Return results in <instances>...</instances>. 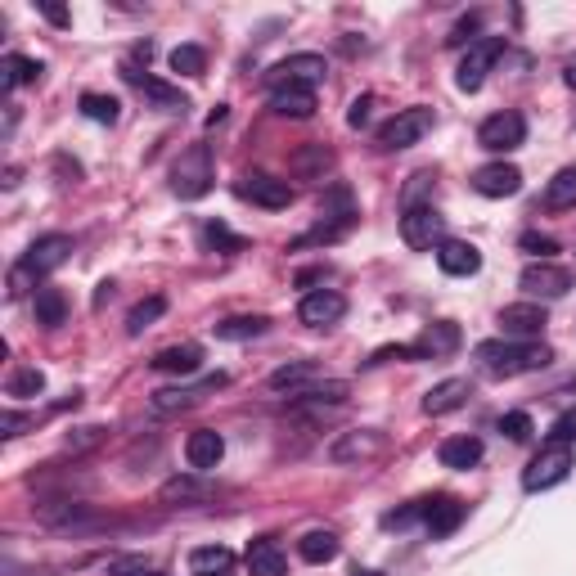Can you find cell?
<instances>
[{
  "mask_svg": "<svg viewBox=\"0 0 576 576\" xmlns=\"http://www.w3.org/2000/svg\"><path fill=\"white\" fill-rule=\"evenodd\" d=\"M558 396H572V401H576V378H572L567 387H558Z\"/></svg>",
  "mask_w": 576,
  "mask_h": 576,
  "instance_id": "cell-53",
  "label": "cell"
},
{
  "mask_svg": "<svg viewBox=\"0 0 576 576\" xmlns=\"http://www.w3.org/2000/svg\"><path fill=\"white\" fill-rule=\"evenodd\" d=\"M369 108H374V95H360V99H351V113H347V126H365L369 122Z\"/></svg>",
  "mask_w": 576,
  "mask_h": 576,
  "instance_id": "cell-46",
  "label": "cell"
},
{
  "mask_svg": "<svg viewBox=\"0 0 576 576\" xmlns=\"http://www.w3.org/2000/svg\"><path fill=\"white\" fill-rule=\"evenodd\" d=\"M77 104H81V113H86L90 122H104V126H113L117 113H122V104H117L113 95H99V90H86Z\"/></svg>",
  "mask_w": 576,
  "mask_h": 576,
  "instance_id": "cell-36",
  "label": "cell"
},
{
  "mask_svg": "<svg viewBox=\"0 0 576 576\" xmlns=\"http://www.w3.org/2000/svg\"><path fill=\"white\" fill-rule=\"evenodd\" d=\"M9 396H18V401H27V396H41L45 392V374L36 365H27V369H18L14 378H9V387H5Z\"/></svg>",
  "mask_w": 576,
  "mask_h": 576,
  "instance_id": "cell-40",
  "label": "cell"
},
{
  "mask_svg": "<svg viewBox=\"0 0 576 576\" xmlns=\"http://www.w3.org/2000/svg\"><path fill=\"white\" fill-rule=\"evenodd\" d=\"M230 378L225 374H203L198 383H185V387H158L153 392V414H180V410H194V405H203V396H212L216 387H225Z\"/></svg>",
  "mask_w": 576,
  "mask_h": 576,
  "instance_id": "cell-8",
  "label": "cell"
},
{
  "mask_svg": "<svg viewBox=\"0 0 576 576\" xmlns=\"http://www.w3.org/2000/svg\"><path fill=\"white\" fill-rule=\"evenodd\" d=\"M563 81L576 90V63H567V68H563Z\"/></svg>",
  "mask_w": 576,
  "mask_h": 576,
  "instance_id": "cell-52",
  "label": "cell"
},
{
  "mask_svg": "<svg viewBox=\"0 0 576 576\" xmlns=\"http://www.w3.org/2000/svg\"><path fill=\"white\" fill-rule=\"evenodd\" d=\"M419 347L428 351V360H432V356H446V351H455V347H459V329H455L450 320H437L428 333H423Z\"/></svg>",
  "mask_w": 576,
  "mask_h": 576,
  "instance_id": "cell-37",
  "label": "cell"
},
{
  "mask_svg": "<svg viewBox=\"0 0 576 576\" xmlns=\"http://www.w3.org/2000/svg\"><path fill=\"white\" fill-rule=\"evenodd\" d=\"M441 468H455V473H464V468H473L477 459H482V441L477 437H446L437 450Z\"/></svg>",
  "mask_w": 576,
  "mask_h": 576,
  "instance_id": "cell-26",
  "label": "cell"
},
{
  "mask_svg": "<svg viewBox=\"0 0 576 576\" xmlns=\"http://www.w3.org/2000/svg\"><path fill=\"white\" fill-rule=\"evenodd\" d=\"M315 378H320V365H315V360H288V365H279L266 383H270V392L293 396V392H302V387H311Z\"/></svg>",
  "mask_w": 576,
  "mask_h": 576,
  "instance_id": "cell-24",
  "label": "cell"
},
{
  "mask_svg": "<svg viewBox=\"0 0 576 576\" xmlns=\"http://www.w3.org/2000/svg\"><path fill=\"white\" fill-rule=\"evenodd\" d=\"M230 563H234V554L225 545H198L194 554H189V572H194V576H216V572H225Z\"/></svg>",
  "mask_w": 576,
  "mask_h": 576,
  "instance_id": "cell-32",
  "label": "cell"
},
{
  "mask_svg": "<svg viewBox=\"0 0 576 576\" xmlns=\"http://www.w3.org/2000/svg\"><path fill=\"white\" fill-rule=\"evenodd\" d=\"M248 572L252 576H284L288 572V558H284V549L275 545L270 536H261V540H252L248 545Z\"/></svg>",
  "mask_w": 576,
  "mask_h": 576,
  "instance_id": "cell-25",
  "label": "cell"
},
{
  "mask_svg": "<svg viewBox=\"0 0 576 576\" xmlns=\"http://www.w3.org/2000/svg\"><path fill=\"white\" fill-rule=\"evenodd\" d=\"M518 284L527 288V297H545V302H554V297L572 293V270L554 266V261H531V266L518 275Z\"/></svg>",
  "mask_w": 576,
  "mask_h": 576,
  "instance_id": "cell-14",
  "label": "cell"
},
{
  "mask_svg": "<svg viewBox=\"0 0 576 576\" xmlns=\"http://www.w3.org/2000/svg\"><path fill=\"white\" fill-rule=\"evenodd\" d=\"M468 396H473L468 378H441L437 387H428V392H423V414H428V419L455 414V410H464V405H468Z\"/></svg>",
  "mask_w": 576,
  "mask_h": 576,
  "instance_id": "cell-17",
  "label": "cell"
},
{
  "mask_svg": "<svg viewBox=\"0 0 576 576\" xmlns=\"http://www.w3.org/2000/svg\"><path fill=\"white\" fill-rule=\"evenodd\" d=\"M212 153L198 144V149H189L185 158L176 162V171H171V189H176V198H185V203H194V198H203L207 189H212Z\"/></svg>",
  "mask_w": 576,
  "mask_h": 576,
  "instance_id": "cell-6",
  "label": "cell"
},
{
  "mask_svg": "<svg viewBox=\"0 0 576 576\" xmlns=\"http://www.w3.org/2000/svg\"><path fill=\"white\" fill-rule=\"evenodd\" d=\"M572 464H576L572 446H563V441H545V446H540V455L522 468V491H549V486L567 482Z\"/></svg>",
  "mask_w": 576,
  "mask_h": 576,
  "instance_id": "cell-3",
  "label": "cell"
},
{
  "mask_svg": "<svg viewBox=\"0 0 576 576\" xmlns=\"http://www.w3.org/2000/svg\"><path fill=\"white\" fill-rule=\"evenodd\" d=\"M495 324H500L504 338H513V342H540V333H545V324H549V311L540 302H513V306H504Z\"/></svg>",
  "mask_w": 576,
  "mask_h": 576,
  "instance_id": "cell-13",
  "label": "cell"
},
{
  "mask_svg": "<svg viewBox=\"0 0 576 576\" xmlns=\"http://www.w3.org/2000/svg\"><path fill=\"white\" fill-rule=\"evenodd\" d=\"M347 392H351V387L342 383V378H324V383L315 378L311 387L293 392V401H297V405H342V401H347Z\"/></svg>",
  "mask_w": 576,
  "mask_h": 576,
  "instance_id": "cell-31",
  "label": "cell"
},
{
  "mask_svg": "<svg viewBox=\"0 0 576 576\" xmlns=\"http://www.w3.org/2000/svg\"><path fill=\"white\" fill-rule=\"evenodd\" d=\"M41 63L27 59V54H5V63H0V86L5 90H18V86H32V81H41Z\"/></svg>",
  "mask_w": 576,
  "mask_h": 576,
  "instance_id": "cell-30",
  "label": "cell"
},
{
  "mask_svg": "<svg viewBox=\"0 0 576 576\" xmlns=\"http://www.w3.org/2000/svg\"><path fill=\"white\" fill-rule=\"evenodd\" d=\"M504 54V41L500 36H482V41L468 45V54L459 59V72H455V86L459 90H482L486 72L495 68V59Z\"/></svg>",
  "mask_w": 576,
  "mask_h": 576,
  "instance_id": "cell-10",
  "label": "cell"
},
{
  "mask_svg": "<svg viewBox=\"0 0 576 576\" xmlns=\"http://www.w3.org/2000/svg\"><path fill=\"white\" fill-rule=\"evenodd\" d=\"M459 522H464V504H459V500L441 495V500H432V504H428V536H432V540L450 536V531H455Z\"/></svg>",
  "mask_w": 576,
  "mask_h": 576,
  "instance_id": "cell-28",
  "label": "cell"
},
{
  "mask_svg": "<svg viewBox=\"0 0 576 576\" xmlns=\"http://www.w3.org/2000/svg\"><path fill=\"white\" fill-rule=\"evenodd\" d=\"M27 428V414L23 410H5L0 414V437H18Z\"/></svg>",
  "mask_w": 576,
  "mask_h": 576,
  "instance_id": "cell-48",
  "label": "cell"
},
{
  "mask_svg": "<svg viewBox=\"0 0 576 576\" xmlns=\"http://www.w3.org/2000/svg\"><path fill=\"white\" fill-rule=\"evenodd\" d=\"M473 189L482 198H513L522 189V171L513 162H486L473 171Z\"/></svg>",
  "mask_w": 576,
  "mask_h": 576,
  "instance_id": "cell-16",
  "label": "cell"
},
{
  "mask_svg": "<svg viewBox=\"0 0 576 576\" xmlns=\"http://www.w3.org/2000/svg\"><path fill=\"white\" fill-rule=\"evenodd\" d=\"M203 500H212V482H207L203 473H176V477H167L162 482V504H203Z\"/></svg>",
  "mask_w": 576,
  "mask_h": 576,
  "instance_id": "cell-19",
  "label": "cell"
},
{
  "mask_svg": "<svg viewBox=\"0 0 576 576\" xmlns=\"http://www.w3.org/2000/svg\"><path fill=\"white\" fill-rule=\"evenodd\" d=\"M185 459H189V468H194V473H212V468L225 459V441H221V432H212V428L189 432V441H185Z\"/></svg>",
  "mask_w": 576,
  "mask_h": 576,
  "instance_id": "cell-18",
  "label": "cell"
},
{
  "mask_svg": "<svg viewBox=\"0 0 576 576\" xmlns=\"http://www.w3.org/2000/svg\"><path fill=\"white\" fill-rule=\"evenodd\" d=\"M108 576H162V572L144 554H131V558H117V563L108 567Z\"/></svg>",
  "mask_w": 576,
  "mask_h": 576,
  "instance_id": "cell-42",
  "label": "cell"
},
{
  "mask_svg": "<svg viewBox=\"0 0 576 576\" xmlns=\"http://www.w3.org/2000/svg\"><path fill=\"white\" fill-rule=\"evenodd\" d=\"M387 455V432L378 428H351L329 446L333 464H369V459Z\"/></svg>",
  "mask_w": 576,
  "mask_h": 576,
  "instance_id": "cell-9",
  "label": "cell"
},
{
  "mask_svg": "<svg viewBox=\"0 0 576 576\" xmlns=\"http://www.w3.org/2000/svg\"><path fill=\"white\" fill-rule=\"evenodd\" d=\"M203 243H207V248H216V252H243V248H248V239H239V234H230L221 221L203 225Z\"/></svg>",
  "mask_w": 576,
  "mask_h": 576,
  "instance_id": "cell-41",
  "label": "cell"
},
{
  "mask_svg": "<svg viewBox=\"0 0 576 576\" xmlns=\"http://www.w3.org/2000/svg\"><path fill=\"white\" fill-rule=\"evenodd\" d=\"M149 365L158 374H198L203 369V347L198 342H176V347H162Z\"/></svg>",
  "mask_w": 576,
  "mask_h": 576,
  "instance_id": "cell-22",
  "label": "cell"
},
{
  "mask_svg": "<svg viewBox=\"0 0 576 576\" xmlns=\"http://www.w3.org/2000/svg\"><path fill=\"white\" fill-rule=\"evenodd\" d=\"M239 198H248V203L279 212V207L293 203V185H288V180H279V176H266V171H252V176L239 180Z\"/></svg>",
  "mask_w": 576,
  "mask_h": 576,
  "instance_id": "cell-15",
  "label": "cell"
},
{
  "mask_svg": "<svg viewBox=\"0 0 576 576\" xmlns=\"http://www.w3.org/2000/svg\"><path fill=\"white\" fill-rule=\"evenodd\" d=\"M41 14L50 18L54 27H68V9H63V5H54V0H41Z\"/></svg>",
  "mask_w": 576,
  "mask_h": 576,
  "instance_id": "cell-50",
  "label": "cell"
},
{
  "mask_svg": "<svg viewBox=\"0 0 576 576\" xmlns=\"http://www.w3.org/2000/svg\"><path fill=\"white\" fill-rule=\"evenodd\" d=\"M338 536L333 531H306L302 540H297V554H302V563H311V567H320V563H333L338 558Z\"/></svg>",
  "mask_w": 576,
  "mask_h": 576,
  "instance_id": "cell-29",
  "label": "cell"
},
{
  "mask_svg": "<svg viewBox=\"0 0 576 576\" xmlns=\"http://www.w3.org/2000/svg\"><path fill=\"white\" fill-rule=\"evenodd\" d=\"M216 122H225V104H216L212 113H207V126H216Z\"/></svg>",
  "mask_w": 576,
  "mask_h": 576,
  "instance_id": "cell-51",
  "label": "cell"
},
{
  "mask_svg": "<svg viewBox=\"0 0 576 576\" xmlns=\"http://www.w3.org/2000/svg\"><path fill=\"white\" fill-rule=\"evenodd\" d=\"M122 77H126V81H135V86H140L144 95H149V104H153V108H162V113H185V108H189V99L180 95L176 86H167V81H158V77H144V72H135L131 63L122 68Z\"/></svg>",
  "mask_w": 576,
  "mask_h": 576,
  "instance_id": "cell-20",
  "label": "cell"
},
{
  "mask_svg": "<svg viewBox=\"0 0 576 576\" xmlns=\"http://www.w3.org/2000/svg\"><path fill=\"white\" fill-rule=\"evenodd\" d=\"M162 311H167V297H144V302H135L131 315H126V333H131V338H140L153 320H162Z\"/></svg>",
  "mask_w": 576,
  "mask_h": 576,
  "instance_id": "cell-35",
  "label": "cell"
},
{
  "mask_svg": "<svg viewBox=\"0 0 576 576\" xmlns=\"http://www.w3.org/2000/svg\"><path fill=\"white\" fill-rule=\"evenodd\" d=\"M401 239L410 243V248H419V252L441 248V243H446V216H441L432 203L405 207L401 212Z\"/></svg>",
  "mask_w": 576,
  "mask_h": 576,
  "instance_id": "cell-5",
  "label": "cell"
},
{
  "mask_svg": "<svg viewBox=\"0 0 576 576\" xmlns=\"http://www.w3.org/2000/svg\"><path fill=\"white\" fill-rule=\"evenodd\" d=\"M522 248L536 252L540 261H549V252H558V243H554V239H545V234H522Z\"/></svg>",
  "mask_w": 576,
  "mask_h": 576,
  "instance_id": "cell-45",
  "label": "cell"
},
{
  "mask_svg": "<svg viewBox=\"0 0 576 576\" xmlns=\"http://www.w3.org/2000/svg\"><path fill=\"white\" fill-rule=\"evenodd\" d=\"M572 437H576V410H567V414H558V419H554V428H549V441H563V446H567Z\"/></svg>",
  "mask_w": 576,
  "mask_h": 576,
  "instance_id": "cell-44",
  "label": "cell"
},
{
  "mask_svg": "<svg viewBox=\"0 0 576 576\" xmlns=\"http://www.w3.org/2000/svg\"><path fill=\"white\" fill-rule=\"evenodd\" d=\"M68 257H72V239H68V234H41V239L23 252V261H14V266H9V297L32 293V288L41 284L50 270H59Z\"/></svg>",
  "mask_w": 576,
  "mask_h": 576,
  "instance_id": "cell-2",
  "label": "cell"
},
{
  "mask_svg": "<svg viewBox=\"0 0 576 576\" xmlns=\"http://www.w3.org/2000/svg\"><path fill=\"white\" fill-rule=\"evenodd\" d=\"M266 104H270V113L297 117V122H302V117L315 113V90H306V86H270Z\"/></svg>",
  "mask_w": 576,
  "mask_h": 576,
  "instance_id": "cell-23",
  "label": "cell"
},
{
  "mask_svg": "<svg viewBox=\"0 0 576 576\" xmlns=\"http://www.w3.org/2000/svg\"><path fill=\"white\" fill-rule=\"evenodd\" d=\"M500 432H504V437H509V441H527L536 428H531V414L513 410V414H504V419H500Z\"/></svg>",
  "mask_w": 576,
  "mask_h": 576,
  "instance_id": "cell-43",
  "label": "cell"
},
{
  "mask_svg": "<svg viewBox=\"0 0 576 576\" xmlns=\"http://www.w3.org/2000/svg\"><path fill=\"white\" fill-rule=\"evenodd\" d=\"M437 266L446 270V275H455V279L477 275V270H482V252H477L473 243H464V239H446L437 248Z\"/></svg>",
  "mask_w": 576,
  "mask_h": 576,
  "instance_id": "cell-21",
  "label": "cell"
},
{
  "mask_svg": "<svg viewBox=\"0 0 576 576\" xmlns=\"http://www.w3.org/2000/svg\"><path fill=\"white\" fill-rule=\"evenodd\" d=\"M36 320H41L45 329H59V324L68 320V302H63L59 288H36Z\"/></svg>",
  "mask_w": 576,
  "mask_h": 576,
  "instance_id": "cell-34",
  "label": "cell"
},
{
  "mask_svg": "<svg viewBox=\"0 0 576 576\" xmlns=\"http://www.w3.org/2000/svg\"><path fill=\"white\" fill-rule=\"evenodd\" d=\"M171 72H180V77H203L207 54L198 50V45H176V50H171Z\"/></svg>",
  "mask_w": 576,
  "mask_h": 576,
  "instance_id": "cell-39",
  "label": "cell"
},
{
  "mask_svg": "<svg viewBox=\"0 0 576 576\" xmlns=\"http://www.w3.org/2000/svg\"><path fill=\"white\" fill-rule=\"evenodd\" d=\"M545 207L563 212V207H576V167L554 171V180L545 185Z\"/></svg>",
  "mask_w": 576,
  "mask_h": 576,
  "instance_id": "cell-33",
  "label": "cell"
},
{
  "mask_svg": "<svg viewBox=\"0 0 576 576\" xmlns=\"http://www.w3.org/2000/svg\"><path fill=\"white\" fill-rule=\"evenodd\" d=\"M351 576H383V572H369V567H356V572H351Z\"/></svg>",
  "mask_w": 576,
  "mask_h": 576,
  "instance_id": "cell-54",
  "label": "cell"
},
{
  "mask_svg": "<svg viewBox=\"0 0 576 576\" xmlns=\"http://www.w3.org/2000/svg\"><path fill=\"white\" fill-rule=\"evenodd\" d=\"M266 329H270L266 315H230V320L212 324V333L221 342H248V338H261Z\"/></svg>",
  "mask_w": 576,
  "mask_h": 576,
  "instance_id": "cell-27",
  "label": "cell"
},
{
  "mask_svg": "<svg viewBox=\"0 0 576 576\" xmlns=\"http://www.w3.org/2000/svg\"><path fill=\"white\" fill-rule=\"evenodd\" d=\"M324 72H329V63H324L320 54L302 50V54H288V59H279L275 68H270V86H306V90H315L324 81Z\"/></svg>",
  "mask_w": 576,
  "mask_h": 576,
  "instance_id": "cell-12",
  "label": "cell"
},
{
  "mask_svg": "<svg viewBox=\"0 0 576 576\" xmlns=\"http://www.w3.org/2000/svg\"><path fill=\"white\" fill-rule=\"evenodd\" d=\"M347 315V297L338 288H311V293L297 302V320L306 329H333V324Z\"/></svg>",
  "mask_w": 576,
  "mask_h": 576,
  "instance_id": "cell-11",
  "label": "cell"
},
{
  "mask_svg": "<svg viewBox=\"0 0 576 576\" xmlns=\"http://www.w3.org/2000/svg\"><path fill=\"white\" fill-rule=\"evenodd\" d=\"M99 437H104V428H95V423H90V428H77V432L68 437V450H90Z\"/></svg>",
  "mask_w": 576,
  "mask_h": 576,
  "instance_id": "cell-47",
  "label": "cell"
},
{
  "mask_svg": "<svg viewBox=\"0 0 576 576\" xmlns=\"http://www.w3.org/2000/svg\"><path fill=\"white\" fill-rule=\"evenodd\" d=\"M41 518L50 527H86V522H95V509H86V504H50V509H41Z\"/></svg>",
  "mask_w": 576,
  "mask_h": 576,
  "instance_id": "cell-38",
  "label": "cell"
},
{
  "mask_svg": "<svg viewBox=\"0 0 576 576\" xmlns=\"http://www.w3.org/2000/svg\"><path fill=\"white\" fill-rule=\"evenodd\" d=\"M527 140V117L504 108V113H491L482 126H477V144L486 153H513L518 144Z\"/></svg>",
  "mask_w": 576,
  "mask_h": 576,
  "instance_id": "cell-7",
  "label": "cell"
},
{
  "mask_svg": "<svg viewBox=\"0 0 576 576\" xmlns=\"http://www.w3.org/2000/svg\"><path fill=\"white\" fill-rule=\"evenodd\" d=\"M477 23H482V18H477V14L459 18V23H455V32H450L446 41H450V45H464V41H468V32H477Z\"/></svg>",
  "mask_w": 576,
  "mask_h": 576,
  "instance_id": "cell-49",
  "label": "cell"
},
{
  "mask_svg": "<svg viewBox=\"0 0 576 576\" xmlns=\"http://www.w3.org/2000/svg\"><path fill=\"white\" fill-rule=\"evenodd\" d=\"M477 365L491 378H518V374H536L554 360V351L545 342H513V338H495V342H477Z\"/></svg>",
  "mask_w": 576,
  "mask_h": 576,
  "instance_id": "cell-1",
  "label": "cell"
},
{
  "mask_svg": "<svg viewBox=\"0 0 576 576\" xmlns=\"http://www.w3.org/2000/svg\"><path fill=\"white\" fill-rule=\"evenodd\" d=\"M432 122H437V113L432 108H401V113L392 117V122L378 126V149L396 153V149H410V144H419L423 135L432 131Z\"/></svg>",
  "mask_w": 576,
  "mask_h": 576,
  "instance_id": "cell-4",
  "label": "cell"
}]
</instances>
